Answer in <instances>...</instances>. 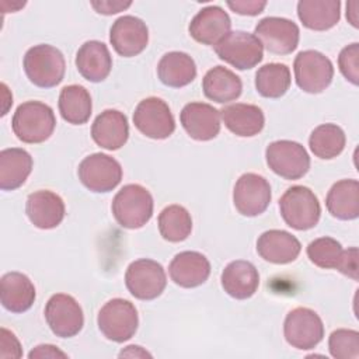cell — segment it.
I'll use <instances>...</instances> for the list:
<instances>
[{
  "label": "cell",
  "instance_id": "ba28073f",
  "mask_svg": "<svg viewBox=\"0 0 359 359\" xmlns=\"http://www.w3.org/2000/svg\"><path fill=\"white\" fill-rule=\"evenodd\" d=\"M125 285L135 299L154 300L164 292L167 275L157 261L140 258L129 264L125 272Z\"/></svg>",
  "mask_w": 359,
  "mask_h": 359
},
{
  "label": "cell",
  "instance_id": "6da1fadb",
  "mask_svg": "<svg viewBox=\"0 0 359 359\" xmlns=\"http://www.w3.org/2000/svg\"><path fill=\"white\" fill-rule=\"evenodd\" d=\"M56 126L53 109L41 101H25L17 107L11 128L18 140L36 144L48 140Z\"/></svg>",
  "mask_w": 359,
  "mask_h": 359
},
{
  "label": "cell",
  "instance_id": "603a6c76",
  "mask_svg": "<svg viewBox=\"0 0 359 359\" xmlns=\"http://www.w3.org/2000/svg\"><path fill=\"white\" fill-rule=\"evenodd\" d=\"M91 137L97 146L105 150L121 149L129 137L126 115L118 109L102 111L91 125Z\"/></svg>",
  "mask_w": 359,
  "mask_h": 359
},
{
  "label": "cell",
  "instance_id": "8fae6325",
  "mask_svg": "<svg viewBox=\"0 0 359 359\" xmlns=\"http://www.w3.org/2000/svg\"><path fill=\"white\" fill-rule=\"evenodd\" d=\"M283 335L287 344L296 349H313L324 337V324L314 310L296 307L285 318Z\"/></svg>",
  "mask_w": 359,
  "mask_h": 359
},
{
  "label": "cell",
  "instance_id": "d4e9b609",
  "mask_svg": "<svg viewBox=\"0 0 359 359\" xmlns=\"http://www.w3.org/2000/svg\"><path fill=\"white\" fill-rule=\"evenodd\" d=\"M74 63L79 73L86 80L100 83L111 73L112 56L104 42L87 41L79 48Z\"/></svg>",
  "mask_w": 359,
  "mask_h": 359
},
{
  "label": "cell",
  "instance_id": "d6986e66",
  "mask_svg": "<svg viewBox=\"0 0 359 359\" xmlns=\"http://www.w3.org/2000/svg\"><path fill=\"white\" fill-rule=\"evenodd\" d=\"M231 28L229 14L219 6H208L199 10L191 20L189 35L202 45H217Z\"/></svg>",
  "mask_w": 359,
  "mask_h": 359
},
{
  "label": "cell",
  "instance_id": "44dd1931",
  "mask_svg": "<svg viewBox=\"0 0 359 359\" xmlns=\"http://www.w3.org/2000/svg\"><path fill=\"white\" fill-rule=\"evenodd\" d=\"M168 273L171 280L180 287H196L208 280L210 262L198 251H182L170 262Z\"/></svg>",
  "mask_w": 359,
  "mask_h": 359
},
{
  "label": "cell",
  "instance_id": "d590c367",
  "mask_svg": "<svg viewBox=\"0 0 359 359\" xmlns=\"http://www.w3.org/2000/svg\"><path fill=\"white\" fill-rule=\"evenodd\" d=\"M158 231L170 243H180L192 231V217L181 205H168L158 215Z\"/></svg>",
  "mask_w": 359,
  "mask_h": 359
},
{
  "label": "cell",
  "instance_id": "f1b7e54d",
  "mask_svg": "<svg viewBox=\"0 0 359 359\" xmlns=\"http://www.w3.org/2000/svg\"><path fill=\"white\" fill-rule=\"evenodd\" d=\"M202 90L206 98L219 104H226L241 95L243 83L234 72L223 66H215L203 76Z\"/></svg>",
  "mask_w": 359,
  "mask_h": 359
},
{
  "label": "cell",
  "instance_id": "f35d334b",
  "mask_svg": "<svg viewBox=\"0 0 359 359\" xmlns=\"http://www.w3.org/2000/svg\"><path fill=\"white\" fill-rule=\"evenodd\" d=\"M21 356H22V349L18 338L15 337L14 332L3 327L0 330V358L7 359V358H21Z\"/></svg>",
  "mask_w": 359,
  "mask_h": 359
},
{
  "label": "cell",
  "instance_id": "d6a6232c",
  "mask_svg": "<svg viewBox=\"0 0 359 359\" xmlns=\"http://www.w3.org/2000/svg\"><path fill=\"white\" fill-rule=\"evenodd\" d=\"M57 107L62 118L67 123L83 125L91 116V95L86 87L80 84H70L62 88Z\"/></svg>",
  "mask_w": 359,
  "mask_h": 359
},
{
  "label": "cell",
  "instance_id": "30bf717a",
  "mask_svg": "<svg viewBox=\"0 0 359 359\" xmlns=\"http://www.w3.org/2000/svg\"><path fill=\"white\" fill-rule=\"evenodd\" d=\"M213 48L222 60L238 70L252 69L264 57V48L258 38L245 31H230Z\"/></svg>",
  "mask_w": 359,
  "mask_h": 359
},
{
  "label": "cell",
  "instance_id": "5b68a950",
  "mask_svg": "<svg viewBox=\"0 0 359 359\" xmlns=\"http://www.w3.org/2000/svg\"><path fill=\"white\" fill-rule=\"evenodd\" d=\"M97 324L102 335L114 342H125L137 331V310L129 300L116 297L107 302L97 316Z\"/></svg>",
  "mask_w": 359,
  "mask_h": 359
},
{
  "label": "cell",
  "instance_id": "4316f807",
  "mask_svg": "<svg viewBox=\"0 0 359 359\" xmlns=\"http://www.w3.org/2000/svg\"><path fill=\"white\" fill-rule=\"evenodd\" d=\"M220 118L231 133L241 137L258 135L265 125L262 109L254 104H230L220 109Z\"/></svg>",
  "mask_w": 359,
  "mask_h": 359
},
{
  "label": "cell",
  "instance_id": "3957f363",
  "mask_svg": "<svg viewBox=\"0 0 359 359\" xmlns=\"http://www.w3.org/2000/svg\"><path fill=\"white\" fill-rule=\"evenodd\" d=\"M24 72L29 81L41 88L57 86L66 72L63 53L48 43H41L29 48L22 60Z\"/></svg>",
  "mask_w": 359,
  "mask_h": 359
},
{
  "label": "cell",
  "instance_id": "cb8c5ba5",
  "mask_svg": "<svg viewBox=\"0 0 359 359\" xmlns=\"http://www.w3.org/2000/svg\"><path fill=\"white\" fill-rule=\"evenodd\" d=\"M224 292L237 300H245L255 294L259 286V273L254 264L244 259L227 264L220 276Z\"/></svg>",
  "mask_w": 359,
  "mask_h": 359
},
{
  "label": "cell",
  "instance_id": "5bb4252c",
  "mask_svg": "<svg viewBox=\"0 0 359 359\" xmlns=\"http://www.w3.org/2000/svg\"><path fill=\"white\" fill-rule=\"evenodd\" d=\"M45 320L50 331L60 338L77 335L84 325L81 306L73 296L66 293L50 296L45 306Z\"/></svg>",
  "mask_w": 359,
  "mask_h": 359
},
{
  "label": "cell",
  "instance_id": "4dcf8cb0",
  "mask_svg": "<svg viewBox=\"0 0 359 359\" xmlns=\"http://www.w3.org/2000/svg\"><path fill=\"white\" fill-rule=\"evenodd\" d=\"M157 76L164 86L181 88L195 80L196 65L185 52H168L157 65Z\"/></svg>",
  "mask_w": 359,
  "mask_h": 359
},
{
  "label": "cell",
  "instance_id": "f546056e",
  "mask_svg": "<svg viewBox=\"0 0 359 359\" xmlns=\"http://www.w3.org/2000/svg\"><path fill=\"white\" fill-rule=\"evenodd\" d=\"M297 17L302 24L313 31H327L341 18L338 0H302L297 3Z\"/></svg>",
  "mask_w": 359,
  "mask_h": 359
},
{
  "label": "cell",
  "instance_id": "2e32d148",
  "mask_svg": "<svg viewBox=\"0 0 359 359\" xmlns=\"http://www.w3.org/2000/svg\"><path fill=\"white\" fill-rule=\"evenodd\" d=\"M271 185L259 174H243L233 191V203L237 212L247 217H254L266 210L271 203Z\"/></svg>",
  "mask_w": 359,
  "mask_h": 359
},
{
  "label": "cell",
  "instance_id": "7c38bea8",
  "mask_svg": "<svg viewBox=\"0 0 359 359\" xmlns=\"http://www.w3.org/2000/svg\"><path fill=\"white\" fill-rule=\"evenodd\" d=\"M79 180L91 192H109L122 180V167L118 160L104 153H93L81 160L77 168Z\"/></svg>",
  "mask_w": 359,
  "mask_h": 359
},
{
  "label": "cell",
  "instance_id": "83f0119b",
  "mask_svg": "<svg viewBox=\"0 0 359 359\" xmlns=\"http://www.w3.org/2000/svg\"><path fill=\"white\" fill-rule=\"evenodd\" d=\"M31 154L20 147L4 149L0 151V188L14 191L20 188L32 171Z\"/></svg>",
  "mask_w": 359,
  "mask_h": 359
},
{
  "label": "cell",
  "instance_id": "f6af8a7d",
  "mask_svg": "<svg viewBox=\"0 0 359 359\" xmlns=\"http://www.w3.org/2000/svg\"><path fill=\"white\" fill-rule=\"evenodd\" d=\"M1 98H3V109H1V116H4L10 108V105L13 104V95L10 94L7 86L4 83H1Z\"/></svg>",
  "mask_w": 359,
  "mask_h": 359
},
{
  "label": "cell",
  "instance_id": "e575fe53",
  "mask_svg": "<svg viewBox=\"0 0 359 359\" xmlns=\"http://www.w3.org/2000/svg\"><path fill=\"white\" fill-rule=\"evenodd\" d=\"M292 83L290 70L283 63H268L255 73V88L265 98H280Z\"/></svg>",
  "mask_w": 359,
  "mask_h": 359
},
{
  "label": "cell",
  "instance_id": "9a60e30c",
  "mask_svg": "<svg viewBox=\"0 0 359 359\" xmlns=\"http://www.w3.org/2000/svg\"><path fill=\"white\" fill-rule=\"evenodd\" d=\"M254 35L268 52L275 55H289L299 45L300 29L292 20L283 17H265L255 25Z\"/></svg>",
  "mask_w": 359,
  "mask_h": 359
},
{
  "label": "cell",
  "instance_id": "9c48e42d",
  "mask_svg": "<svg viewBox=\"0 0 359 359\" xmlns=\"http://www.w3.org/2000/svg\"><path fill=\"white\" fill-rule=\"evenodd\" d=\"M268 167L285 180H299L310 168V156L307 150L293 140H275L265 150Z\"/></svg>",
  "mask_w": 359,
  "mask_h": 359
},
{
  "label": "cell",
  "instance_id": "74e56055",
  "mask_svg": "<svg viewBox=\"0 0 359 359\" xmlns=\"http://www.w3.org/2000/svg\"><path fill=\"white\" fill-rule=\"evenodd\" d=\"M338 66L342 76L353 86H358L359 83V43L358 42H353L345 46L339 52Z\"/></svg>",
  "mask_w": 359,
  "mask_h": 359
},
{
  "label": "cell",
  "instance_id": "b9f144b4",
  "mask_svg": "<svg viewBox=\"0 0 359 359\" xmlns=\"http://www.w3.org/2000/svg\"><path fill=\"white\" fill-rule=\"evenodd\" d=\"M132 3H123V1H91V6L97 10V13L100 14H105V15H111V14H116L125 8H128Z\"/></svg>",
  "mask_w": 359,
  "mask_h": 359
},
{
  "label": "cell",
  "instance_id": "1f68e13d",
  "mask_svg": "<svg viewBox=\"0 0 359 359\" xmlns=\"http://www.w3.org/2000/svg\"><path fill=\"white\" fill-rule=\"evenodd\" d=\"M327 210L339 220H353L359 216V182L356 180L337 181L325 198Z\"/></svg>",
  "mask_w": 359,
  "mask_h": 359
},
{
  "label": "cell",
  "instance_id": "8992f818",
  "mask_svg": "<svg viewBox=\"0 0 359 359\" xmlns=\"http://www.w3.org/2000/svg\"><path fill=\"white\" fill-rule=\"evenodd\" d=\"M309 259L323 269H338L348 278L358 280V258L356 247L344 250L341 243L332 237H320L307 245Z\"/></svg>",
  "mask_w": 359,
  "mask_h": 359
},
{
  "label": "cell",
  "instance_id": "7402d4cb",
  "mask_svg": "<svg viewBox=\"0 0 359 359\" xmlns=\"http://www.w3.org/2000/svg\"><path fill=\"white\" fill-rule=\"evenodd\" d=\"M300 251V241L292 233L285 230H266L257 240L258 255L271 264L283 265L293 262Z\"/></svg>",
  "mask_w": 359,
  "mask_h": 359
},
{
  "label": "cell",
  "instance_id": "52a82bcc",
  "mask_svg": "<svg viewBox=\"0 0 359 359\" xmlns=\"http://www.w3.org/2000/svg\"><path fill=\"white\" fill-rule=\"evenodd\" d=\"M296 84L309 94L323 93L332 81V62L321 52L307 49L297 53L293 63Z\"/></svg>",
  "mask_w": 359,
  "mask_h": 359
},
{
  "label": "cell",
  "instance_id": "60d3db41",
  "mask_svg": "<svg viewBox=\"0 0 359 359\" xmlns=\"http://www.w3.org/2000/svg\"><path fill=\"white\" fill-rule=\"evenodd\" d=\"M29 359H35V358H67V355L60 351L57 346L50 345V344H43V345H38L35 346L29 353H28Z\"/></svg>",
  "mask_w": 359,
  "mask_h": 359
},
{
  "label": "cell",
  "instance_id": "e0dca14e",
  "mask_svg": "<svg viewBox=\"0 0 359 359\" xmlns=\"http://www.w3.org/2000/svg\"><path fill=\"white\" fill-rule=\"evenodd\" d=\"M109 42L115 52L123 57L142 53L149 43V29L143 20L135 15H122L109 29Z\"/></svg>",
  "mask_w": 359,
  "mask_h": 359
},
{
  "label": "cell",
  "instance_id": "ee69618b",
  "mask_svg": "<svg viewBox=\"0 0 359 359\" xmlns=\"http://www.w3.org/2000/svg\"><path fill=\"white\" fill-rule=\"evenodd\" d=\"M358 1H351L346 4V18L348 21L358 28Z\"/></svg>",
  "mask_w": 359,
  "mask_h": 359
},
{
  "label": "cell",
  "instance_id": "277c9868",
  "mask_svg": "<svg viewBox=\"0 0 359 359\" xmlns=\"http://www.w3.org/2000/svg\"><path fill=\"white\" fill-rule=\"evenodd\" d=\"M279 210L285 223L300 231L316 227L321 216L318 198L303 185H293L280 196Z\"/></svg>",
  "mask_w": 359,
  "mask_h": 359
},
{
  "label": "cell",
  "instance_id": "836d02e7",
  "mask_svg": "<svg viewBox=\"0 0 359 359\" xmlns=\"http://www.w3.org/2000/svg\"><path fill=\"white\" fill-rule=\"evenodd\" d=\"M345 132L335 123L318 125L309 137L310 150L321 160H331L339 156L345 149Z\"/></svg>",
  "mask_w": 359,
  "mask_h": 359
},
{
  "label": "cell",
  "instance_id": "ab89813d",
  "mask_svg": "<svg viewBox=\"0 0 359 359\" xmlns=\"http://www.w3.org/2000/svg\"><path fill=\"white\" fill-rule=\"evenodd\" d=\"M227 6L234 13L241 14V15H258L266 7V1L236 0V1H227Z\"/></svg>",
  "mask_w": 359,
  "mask_h": 359
},
{
  "label": "cell",
  "instance_id": "7bdbcfd3",
  "mask_svg": "<svg viewBox=\"0 0 359 359\" xmlns=\"http://www.w3.org/2000/svg\"><path fill=\"white\" fill-rule=\"evenodd\" d=\"M119 358H151V353L139 345H129L119 352Z\"/></svg>",
  "mask_w": 359,
  "mask_h": 359
},
{
  "label": "cell",
  "instance_id": "ffe728a7",
  "mask_svg": "<svg viewBox=\"0 0 359 359\" xmlns=\"http://www.w3.org/2000/svg\"><path fill=\"white\" fill-rule=\"evenodd\" d=\"M25 213L35 227L49 230L62 223L66 209L63 199L57 194L48 189H39L28 195Z\"/></svg>",
  "mask_w": 359,
  "mask_h": 359
},
{
  "label": "cell",
  "instance_id": "484cf974",
  "mask_svg": "<svg viewBox=\"0 0 359 359\" xmlns=\"http://www.w3.org/2000/svg\"><path fill=\"white\" fill-rule=\"evenodd\" d=\"M36 297L31 279L21 272H7L0 280V302L11 313H24L31 309Z\"/></svg>",
  "mask_w": 359,
  "mask_h": 359
},
{
  "label": "cell",
  "instance_id": "ac0fdd59",
  "mask_svg": "<svg viewBox=\"0 0 359 359\" xmlns=\"http://www.w3.org/2000/svg\"><path fill=\"white\" fill-rule=\"evenodd\" d=\"M180 121L188 136L199 142L212 140L220 132V111L206 102L187 104Z\"/></svg>",
  "mask_w": 359,
  "mask_h": 359
},
{
  "label": "cell",
  "instance_id": "8d00e7d4",
  "mask_svg": "<svg viewBox=\"0 0 359 359\" xmlns=\"http://www.w3.org/2000/svg\"><path fill=\"white\" fill-rule=\"evenodd\" d=\"M328 349L335 359L359 358V332L356 330L338 328L328 338Z\"/></svg>",
  "mask_w": 359,
  "mask_h": 359
},
{
  "label": "cell",
  "instance_id": "4fadbf2b",
  "mask_svg": "<svg viewBox=\"0 0 359 359\" xmlns=\"http://www.w3.org/2000/svg\"><path fill=\"white\" fill-rule=\"evenodd\" d=\"M133 123L140 133L156 140L167 139L175 130L174 115L168 104L157 97H147L137 104Z\"/></svg>",
  "mask_w": 359,
  "mask_h": 359
},
{
  "label": "cell",
  "instance_id": "7a4b0ae2",
  "mask_svg": "<svg viewBox=\"0 0 359 359\" xmlns=\"http://www.w3.org/2000/svg\"><path fill=\"white\" fill-rule=\"evenodd\" d=\"M153 196L140 184L123 185L112 199V215L116 223L125 229H140L153 216Z\"/></svg>",
  "mask_w": 359,
  "mask_h": 359
}]
</instances>
